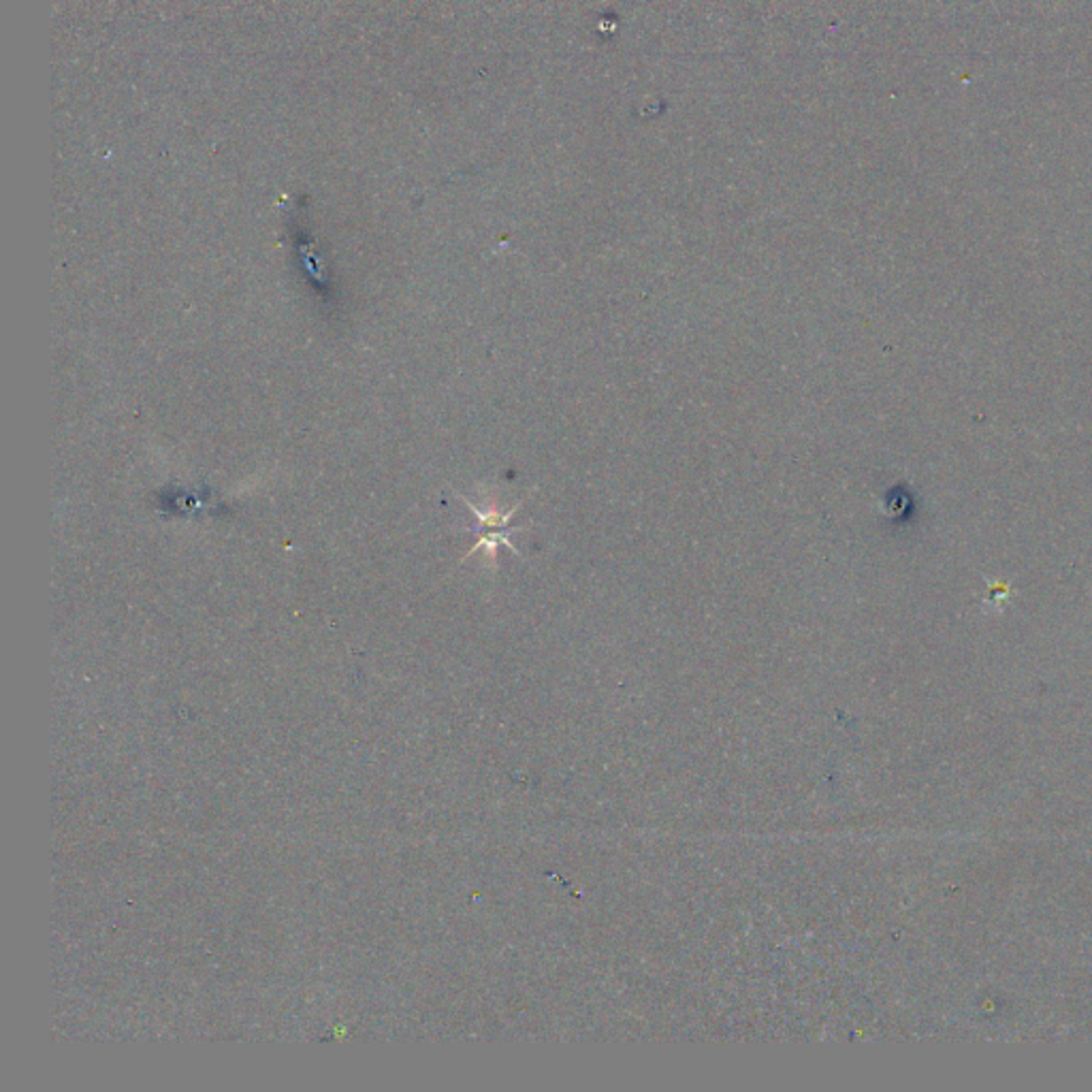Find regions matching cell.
Returning a JSON list of instances; mask_svg holds the SVG:
<instances>
[{
    "instance_id": "6da1fadb",
    "label": "cell",
    "mask_w": 1092,
    "mask_h": 1092,
    "mask_svg": "<svg viewBox=\"0 0 1092 1092\" xmlns=\"http://www.w3.org/2000/svg\"><path fill=\"white\" fill-rule=\"evenodd\" d=\"M459 498L466 502V506L474 514H476V527L468 529V532L478 536V543L468 550V555L463 559L472 557L478 548H484L489 553L491 566L495 568V564H498V546L500 545L509 546L514 553V557H521V553H518V548L512 545L511 538H512V534L525 532L527 527H511V518L518 509H521L523 502H516L511 511H502L500 506L493 504V502L484 506V509H478V506L474 504L472 500H468L466 495H459Z\"/></svg>"
}]
</instances>
